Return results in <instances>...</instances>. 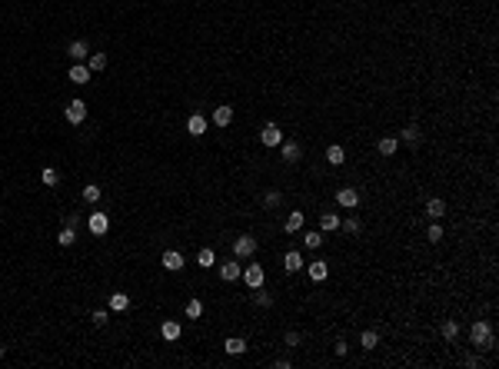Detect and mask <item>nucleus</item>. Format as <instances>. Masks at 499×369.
Returning a JSON list of instances; mask_svg holds the SVG:
<instances>
[{"instance_id":"f704fd0d","label":"nucleus","mask_w":499,"mask_h":369,"mask_svg":"<svg viewBox=\"0 0 499 369\" xmlns=\"http://www.w3.org/2000/svg\"><path fill=\"white\" fill-rule=\"evenodd\" d=\"M213 260H216V256H213V250H200V253H196V263H200L203 269L213 266Z\"/></svg>"},{"instance_id":"39448f33","label":"nucleus","mask_w":499,"mask_h":369,"mask_svg":"<svg viewBox=\"0 0 499 369\" xmlns=\"http://www.w3.org/2000/svg\"><path fill=\"white\" fill-rule=\"evenodd\" d=\"M260 143H263V146H280V143H283V133H280V126H276V123H266L263 130H260Z\"/></svg>"},{"instance_id":"0eeeda50","label":"nucleus","mask_w":499,"mask_h":369,"mask_svg":"<svg viewBox=\"0 0 499 369\" xmlns=\"http://www.w3.org/2000/svg\"><path fill=\"white\" fill-rule=\"evenodd\" d=\"M187 133L190 137H203V133H207V117H203V113H190L187 117Z\"/></svg>"},{"instance_id":"a19ab883","label":"nucleus","mask_w":499,"mask_h":369,"mask_svg":"<svg viewBox=\"0 0 499 369\" xmlns=\"http://www.w3.org/2000/svg\"><path fill=\"white\" fill-rule=\"evenodd\" d=\"M4 353H7V349H4V346H0V359H4Z\"/></svg>"},{"instance_id":"f8f14e48","label":"nucleus","mask_w":499,"mask_h":369,"mask_svg":"<svg viewBox=\"0 0 499 369\" xmlns=\"http://www.w3.org/2000/svg\"><path fill=\"white\" fill-rule=\"evenodd\" d=\"M67 53L73 57L77 63H83V60H87V57H90V47H87V40H73V44L67 47Z\"/></svg>"},{"instance_id":"9d476101","label":"nucleus","mask_w":499,"mask_h":369,"mask_svg":"<svg viewBox=\"0 0 499 369\" xmlns=\"http://www.w3.org/2000/svg\"><path fill=\"white\" fill-rule=\"evenodd\" d=\"M160 263H163V269H170V273H177V269H183V263H187V260H183V253H177V250H167Z\"/></svg>"},{"instance_id":"c9c22d12","label":"nucleus","mask_w":499,"mask_h":369,"mask_svg":"<svg viewBox=\"0 0 499 369\" xmlns=\"http://www.w3.org/2000/svg\"><path fill=\"white\" fill-rule=\"evenodd\" d=\"M360 343H363V349H373V346L379 343V336H376L373 329H366V333H363V336H360Z\"/></svg>"},{"instance_id":"a211bd4d","label":"nucleus","mask_w":499,"mask_h":369,"mask_svg":"<svg viewBox=\"0 0 499 369\" xmlns=\"http://www.w3.org/2000/svg\"><path fill=\"white\" fill-rule=\"evenodd\" d=\"M220 276L223 280H240V260H227L220 266Z\"/></svg>"},{"instance_id":"cd10ccee","label":"nucleus","mask_w":499,"mask_h":369,"mask_svg":"<svg viewBox=\"0 0 499 369\" xmlns=\"http://www.w3.org/2000/svg\"><path fill=\"white\" fill-rule=\"evenodd\" d=\"M442 336H446L449 343H456V336H459V323H456V319H446V323H442Z\"/></svg>"},{"instance_id":"2eb2a0df","label":"nucleus","mask_w":499,"mask_h":369,"mask_svg":"<svg viewBox=\"0 0 499 369\" xmlns=\"http://www.w3.org/2000/svg\"><path fill=\"white\" fill-rule=\"evenodd\" d=\"M233 120V106H216L213 110V126H230Z\"/></svg>"},{"instance_id":"a878e982","label":"nucleus","mask_w":499,"mask_h":369,"mask_svg":"<svg viewBox=\"0 0 499 369\" xmlns=\"http://www.w3.org/2000/svg\"><path fill=\"white\" fill-rule=\"evenodd\" d=\"M340 226L349 233V236H356V233L363 230V223H360V216H346V219H340Z\"/></svg>"},{"instance_id":"6e6552de","label":"nucleus","mask_w":499,"mask_h":369,"mask_svg":"<svg viewBox=\"0 0 499 369\" xmlns=\"http://www.w3.org/2000/svg\"><path fill=\"white\" fill-rule=\"evenodd\" d=\"M336 203H340V207H346V210H353L356 203H360V193H356L353 187H343V190H336Z\"/></svg>"},{"instance_id":"f3484780","label":"nucleus","mask_w":499,"mask_h":369,"mask_svg":"<svg viewBox=\"0 0 499 369\" xmlns=\"http://www.w3.org/2000/svg\"><path fill=\"white\" fill-rule=\"evenodd\" d=\"M320 230H323V233L340 230V216H336V213H320Z\"/></svg>"},{"instance_id":"4468645a","label":"nucleus","mask_w":499,"mask_h":369,"mask_svg":"<svg viewBox=\"0 0 499 369\" xmlns=\"http://www.w3.org/2000/svg\"><path fill=\"white\" fill-rule=\"evenodd\" d=\"M223 349H227L230 356H243V353H247V339H240V336H230L227 343H223Z\"/></svg>"},{"instance_id":"c85d7f7f","label":"nucleus","mask_w":499,"mask_h":369,"mask_svg":"<svg viewBox=\"0 0 499 369\" xmlns=\"http://www.w3.org/2000/svg\"><path fill=\"white\" fill-rule=\"evenodd\" d=\"M253 303H256V306H273V296L266 293L263 286H256V289H253Z\"/></svg>"},{"instance_id":"7ed1b4c3","label":"nucleus","mask_w":499,"mask_h":369,"mask_svg":"<svg viewBox=\"0 0 499 369\" xmlns=\"http://www.w3.org/2000/svg\"><path fill=\"white\" fill-rule=\"evenodd\" d=\"M256 253V239L253 236H240V239H233V256L236 260H247Z\"/></svg>"},{"instance_id":"412c9836","label":"nucleus","mask_w":499,"mask_h":369,"mask_svg":"<svg viewBox=\"0 0 499 369\" xmlns=\"http://www.w3.org/2000/svg\"><path fill=\"white\" fill-rule=\"evenodd\" d=\"M326 160L333 163V167H340V163H346V150H343L340 143H333V146L326 150Z\"/></svg>"},{"instance_id":"aec40b11","label":"nucleus","mask_w":499,"mask_h":369,"mask_svg":"<svg viewBox=\"0 0 499 369\" xmlns=\"http://www.w3.org/2000/svg\"><path fill=\"white\" fill-rule=\"evenodd\" d=\"M426 216H430V219L446 216V203H442V200H426Z\"/></svg>"},{"instance_id":"473e14b6","label":"nucleus","mask_w":499,"mask_h":369,"mask_svg":"<svg viewBox=\"0 0 499 369\" xmlns=\"http://www.w3.org/2000/svg\"><path fill=\"white\" fill-rule=\"evenodd\" d=\"M40 180H44L47 187H57V183H60V173H57V170H53V167H47L44 173H40Z\"/></svg>"},{"instance_id":"9b49d317","label":"nucleus","mask_w":499,"mask_h":369,"mask_svg":"<svg viewBox=\"0 0 499 369\" xmlns=\"http://www.w3.org/2000/svg\"><path fill=\"white\" fill-rule=\"evenodd\" d=\"M306 273H310V280H313V283H323V280L329 276V266L323 263V260H313V263L306 266Z\"/></svg>"},{"instance_id":"72a5a7b5","label":"nucleus","mask_w":499,"mask_h":369,"mask_svg":"<svg viewBox=\"0 0 499 369\" xmlns=\"http://www.w3.org/2000/svg\"><path fill=\"white\" fill-rule=\"evenodd\" d=\"M303 243L310 246V250H320V246H323V236H320V233H316V230H310V233H306V236H303Z\"/></svg>"},{"instance_id":"2f4dec72","label":"nucleus","mask_w":499,"mask_h":369,"mask_svg":"<svg viewBox=\"0 0 499 369\" xmlns=\"http://www.w3.org/2000/svg\"><path fill=\"white\" fill-rule=\"evenodd\" d=\"M83 200L97 203V200H100V187H97V183H87V187H83Z\"/></svg>"},{"instance_id":"4be33fe9","label":"nucleus","mask_w":499,"mask_h":369,"mask_svg":"<svg viewBox=\"0 0 499 369\" xmlns=\"http://www.w3.org/2000/svg\"><path fill=\"white\" fill-rule=\"evenodd\" d=\"M283 230H286V233H297V230H303V213H297V210H293L290 216H286Z\"/></svg>"},{"instance_id":"f03ea898","label":"nucleus","mask_w":499,"mask_h":369,"mask_svg":"<svg viewBox=\"0 0 499 369\" xmlns=\"http://www.w3.org/2000/svg\"><path fill=\"white\" fill-rule=\"evenodd\" d=\"M83 120H87V103H83V100H70L67 103V123L80 126Z\"/></svg>"},{"instance_id":"c756f323","label":"nucleus","mask_w":499,"mask_h":369,"mask_svg":"<svg viewBox=\"0 0 499 369\" xmlns=\"http://www.w3.org/2000/svg\"><path fill=\"white\" fill-rule=\"evenodd\" d=\"M57 243H60V246H73V243H77V230L63 226V230H60V236H57Z\"/></svg>"},{"instance_id":"e433bc0d","label":"nucleus","mask_w":499,"mask_h":369,"mask_svg":"<svg viewBox=\"0 0 499 369\" xmlns=\"http://www.w3.org/2000/svg\"><path fill=\"white\" fill-rule=\"evenodd\" d=\"M426 239H430V243H439V239H442V230H439L436 223H433L430 230H426Z\"/></svg>"},{"instance_id":"b1692460","label":"nucleus","mask_w":499,"mask_h":369,"mask_svg":"<svg viewBox=\"0 0 499 369\" xmlns=\"http://www.w3.org/2000/svg\"><path fill=\"white\" fill-rule=\"evenodd\" d=\"M87 67H90V73H97V70H107V53H90V57H87Z\"/></svg>"},{"instance_id":"4c0bfd02","label":"nucleus","mask_w":499,"mask_h":369,"mask_svg":"<svg viewBox=\"0 0 499 369\" xmlns=\"http://www.w3.org/2000/svg\"><path fill=\"white\" fill-rule=\"evenodd\" d=\"M280 200H283V196H280L276 190H270V193L263 196V203H266V207H280Z\"/></svg>"},{"instance_id":"ea45409f","label":"nucleus","mask_w":499,"mask_h":369,"mask_svg":"<svg viewBox=\"0 0 499 369\" xmlns=\"http://www.w3.org/2000/svg\"><path fill=\"white\" fill-rule=\"evenodd\" d=\"M90 319H94V323H97V326H107V309H97V313H94V316H90Z\"/></svg>"},{"instance_id":"ddd939ff","label":"nucleus","mask_w":499,"mask_h":369,"mask_svg":"<svg viewBox=\"0 0 499 369\" xmlns=\"http://www.w3.org/2000/svg\"><path fill=\"white\" fill-rule=\"evenodd\" d=\"M283 269L286 273H297V269H303V256H300V250H290L283 256Z\"/></svg>"},{"instance_id":"bb28decb","label":"nucleus","mask_w":499,"mask_h":369,"mask_svg":"<svg viewBox=\"0 0 499 369\" xmlns=\"http://www.w3.org/2000/svg\"><path fill=\"white\" fill-rule=\"evenodd\" d=\"M130 306V296L126 293H114L110 296V309H114V313H120V309H126Z\"/></svg>"},{"instance_id":"7c9ffc66","label":"nucleus","mask_w":499,"mask_h":369,"mask_svg":"<svg viewBox=\"0 0 499 369\" xmlns=\"http://www.w3.org/2000/svg\"><path fill=\"white\" fill-rule=\"evenodd\" d=\"M187 316L190 319H200L203 316V303L200 300H187Z\"/></svg>"},{"instance_id":"dca6fc26","label":"nucleus","mask_w":499,"mask_h":369,"mask_svg":"<svg viewBox=\"0 0 499 369\" xmlns=\"http://www.w3.org/2000/svg\"><path fill=\"white\" fill-rule=\"evenodd\" d=\"M280 153H283V160H286V163H297L300 157H303L300 143H280Z\"/></svg>"},{"instance_id":"20e7f679","label":"nucleus","mask_w":499,"mask_h":369,"mask_svg":"<svg viewBox=\"0 0 499 369\" xmlns=\"http://www.w3.org/2000/svg\"><path fill=\"white\" fill-rule=\"evenodd\" d=\"M87 230L94 233V236H103V233L110 230V216H107V213H90V219H87Z\"/></svg>"},{"instance_id":"f257e3e1","label":"nucleus","mask_w":499,"mask_h":369,"mask_svg":"<svg viewBox=\"0 0 499 369\" xmlns=\"http://www.w3.org/2000/svg\"><path fill=\"white\" fill-rule=\"evenodd\" d=\"M469 343H473V346H483V349H493V346H496L493 326H489L486 319H476V323L469 326Z\"/></svg>"},{"instance_id":"58836bf2","label":"nucleus","mask_w":499,"mask_h":369,"mask_svg":"<svg viewBox=\"0 0 499 369\" xmlns=\"http://www.w3.org/2000/svg\"><path fill=\"white\" fill-rule=\"evenodd\" d=\"M63 226H70V230H77V226H80V216H77V213H67V216H63Z\"/></svg>"},{"instance_id":"5701e85b","label":"nucleus","mask_w":499,"mask_h":369,"mask_svg":"<svg viewBox=\"0 0 499 369\" xmlns=\"http://www.w3.org/2000/svg\"><path fill=\"white\" fill-rule=\"evenodd\" d=\"M399 137H403V143H410V146H419V140H423V133H419V126H406V130L399 133Z\"/></svg>"},{"instance_id":"1a4fd4ad","label":"nucleus","mask_w":499,"mask_h":369,"mask_svg":"<svg viewBox=\"0 0 499 369\" xmlns=\"http://www.w3.org/2000/svg\"><path fill=\"white\" fill-rule=\"evenodd\" d=\"M67 77H70V83H77V87H83V83H90V67H87V63H73Z\"/></svg>"},{"instance_id":"393cba45","label":"nucleus","mask_w":499,"mask_h":369,"mask_svg":"<svg viewBox=\"0 0 499 369\" xmlns=\"http://www.w3.org/2000/svg\"><path fill=\"white\" fill-rule=\"evenodd\" d=\"M396 150H399V140L396 137H383V140H379V153H383V157H393Z\"/></svg>"},{"instance_id":"6ab92c4d","label":"nucleus","mask_w":499,"mask_h":369,"mask_svg":"<svg viewBox=\"0 0 499 369\" xmlns=\"http://www.w3.org/2000/svg\"><path fill=\"white\" fill-rule=\"evenodd\" d=\"M160 336L170 339V343H173V339H180V323H177V319H167V323L160 326Z\"/></svg>"},{"instance_id":"423d86ee","label":"nucleus","mask_w":499,"mask_h":369,"mask_svg":"<svg viewBox=\"0 0 499 369\" xmlns=\"http://www.w3.org/2000/svg\"><path fill=\"white\" fill-rule=\"evenodd\" d=\"M263 280H266V273H263V266H260V263H253V266H247V269H243V283H247L250 289L263 286Z\"/></svg>"}]
</instances>
